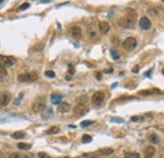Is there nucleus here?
<instances>
[{"mask_svg":"<svg viewBox=\"0 0 164 158\" xmlns=\"http://www.w3.org/2000/svg\"><path fill=\"white\" fill-rule=\"evenodd\" d=\"M73 113L76 117H81V115H85L86 113H89V106H87V99L85 96H82L80 99V103L75 106Z\"/></svg>","mask_w":164,"mask_h":158,"instance_id":"f257e3e1","label":"nucleus"},{"mask_svg":"<svg viewBox=\"0 0 164 158\" xmlns=\"http://www.w3.org/2000/svg\"><path fill=\"white\" fill-rule=\"evenodd\" d=\"M45 109V98L44 96H39L33 101L32 104V110L34 113H42Z\"/></svg>","mask_w":164,"mask_h":158,"instance_id":"f03ea898","label":"nucleus"},{"mask_svg":"<svg viewBox=\"0 0 164 158\" xmlns=\"http://www.w3.org/2000/svg\"><path fill=\"white\" fill-rule=\"evenodd\" d=\"M38 80V74L37 72H28V74H22L19 75L18 81L19 82H34Z\"/></svg>","mask_w":164,"mask_h":158,"instance_id":"7ed1b4c3","label":"nucleus"},{"mask_svg":"<svg viewBox=\"0 0 164 158\" xmlns=\"http://www.w3.org/2000/svg\"><path fill=\"white\" fill-rule=\"evenodd\" d=\"M136 44H138V42H136V39L134 37H129L123 42V47H124L125 51H128V52L134 51V49L136 48Z\"/></svg>","mask_w":164,"mask_h":158,"instance_id":"20e7f679","label":"nucleus"},{"mask_svg":"<svg viewBox=\"0 0 164 158\" xmlns=\"http://www.w3.org/2000/svg\"><path fill=\"white\" fill-rule=\"evenodd\" d=\"M0 65L1 66H14L15 65V58L10 56H0Z\"/></svg>","mask_w":164,"mask_h":158,"instance_id":"39448f33","label":"nucleus"},{"mask_svg":"<svg viewBox=\"0 0 164 158\" xmlns=\"http://www.w3.org/2000/svg\"><path fill=\"white\" fill-rule=\"evenodd\" d=\"M92 103L95 104V105H101L102 103H104V100H105V94L102 91H97V92H95L94 96H92Z\"/></svg>","mask_w":164,"mask_h":158,"instance_id":"423d86ee","label":"nucleus"},{"mask_svg":"<svg viewBox=\"0 0 164 158\" xmlns=\"http://www.w3.org/2000/svg\"><path fill=\"white\" fill-rule=\"evenodd\" d=\"M117 24H119L120 27H123V28H129V29L134 28V22L130 20V19H128L126 17L120 18L119 22H117Z\"/></svg>","mask_w":164,"mask_h":158,"instance_id":"0eeeda50","label":"nucleus"},{"mask_svg":"<svg viewBox=\"0 0 164 158\" xmlns=\"http://www.w3.org/2000/svg\"><path fill=\"white\" fill-rule=\"evenodd\" d=\"M139 25H140V28L142 29L148 30V29L151 28V22H150V19L148 17H142L140 18V20H139Z\"/></svg>","mask_w":164,"mask_h":158,"instance_id":"6e6552de","label":"nucleus"},{"mask_svg":"<svg viewBox=\"0 0 164 158\" xmlns=\"http://www.w3.org/2000/svg\"><path fill=\"white\" fill-rule=\"evenodd\" d=\"M70 33H71L72 37L76 38V39H80V38L82 37V30L78 25H72L70 28Z\"/></svg>","mask_w":164,"mask_h":158,"instance_id":"1a4fd4ad","label":"nucleus"},{"mask_svg":"<svg viewBox=\"0 0 164 158\" xmlns=\"http://www.w3.org/2000/svg\"><path fill=\"white\" fill-rule=\"evenodd\" d=\"M10 100H11V95L9 94V92H1L0 94V105L1 106H6L8 104L10 103Z\"/></svg>","mask_w":164,"mask_h":158,"instance_id":"9d476101","label":"nucleus"},{"mask_svg":"<svg viewBox=\"0 0 164 158\" xmlns=\"http://www.w3.org/2000/svg\"><path fill=\"white\" fill-rule=\"evenodd\" d=\"M71 109V105L68 103H61L58 106H57V110H58V113H67L68 110Z\"/></svg>","mask_w":164,"mask_h":158,"instance_id":"9b49d317","label":"nucleus"},{"mask_svg":"<svg viewBox=\"0 0 164 158\" xmlns=\"http://www.w3.org/2000/svg\"><path fill=\"white\" fill-rule=\"evenodd\" d=\"M51 103L52 104H54V105H57V104H59L62 103V95L61 94H52L51 95Z\"/></svg>","mask_w":164,"mask_h":158,"instance_id":"f8f14e48","label":"nucleus"},{"mask_svg":"<svg viewBox=\"0 0 164 158\" xmlns=\"http://www.w3.org/2000/svg\"><path fill=\"white\" fill-rule=\"evenodd\" d=\"M98 29H100L101 33H107L110 30V24L107 22H100V24H98Z\"/></svg>","mask_w":164,"mask_h":158,"instance_id":"ddd939ff","label":"nucleus"},{"mask_svg":"<svg viewBox=\"0 0 164 158\" xmlns=\"http://www.w3.org/2000/svg\"><path fill=\"white\" fill-rule=\"evenodd\" d=\"M154 154H155V148L154 147L150 145V147L145 148V152H144V157L145 158H153Z\"/></svg>","mask_w":164,"mask_h":158,"instance_id":"4468645a","label":"nucleus"},{"mask_svg":"<svg viewBox=\"0 0 164 158\" xmlns=\"http://www.w3.org/2000/svg\"><path fill=\"white\" fill-rule=\"evenodd\" d=\"M126 18L134 22L136 19V11L134 9H131V8H128V9H126Z\"/></svg>","mask_w":164,"mask_h":158,"instance_id":"2eb2a0df","label":"nucleus"},{"mask_svg":"<svg viewBox=\"0 0 164 158\" xmlns=\"http://www.w3.org/2000/svg\"><path fill=\"white\" fill-rule=\"evenodd\" d=\"M59 132V128L58 126H51L49 129L45 130V134H48V136H52V134H57Z\"/></svg>","mask_w":164,"mask_h":158,"instance_id":"dca6fc26","label":"nucleus"},{"mask_svg":"<svg viewBox=\"0 0 164 158\" xmlns=\"http://www.w3.org/2000/svg\"><path fill=\"white\" fill-rule=\"evenodd\" d=\"M112 152H114L112 148H102V149H100L98 153L102 156H110V154H112Z\"/></svg>","mask_w":164,"mask_h":158,"instance_id":"f3484780","label":"nucleus"},{"mask_svg":"<svg viewBox=\"0 0 164 158\" xmlns=\"http://www.w3.org/2000/svg\"><path fill=\"white\" fill-rule=\"evenodd\" d=\"M110 53H111V57H112L114 60H119V58H120V53H119V51H117V49L111 48V49H110Z\"/></svg>","mask_w":164,"mask_h":158,"instance_id":"a211bd4d","label":"nucleus"},{"mask_svg":"<svg viewBox=\"0 0 164 158\" xmlns=\"http://www.w3.org/2000/svg\"><path fill=\"white\" fill-rule=\"evenodd\" d=\"M11 137L15 138V139H22V138L25 137V133L24 132H15L14 134H11Z\"/></svg>","mask_w":164,"mask_h":158,"instance_id":"6ab92c4d","label":"nucleus"},{"mask_svg":"<svg viewBox=\"0 0 164 158\" xmlns=\"http://www.w3.org/2000/svg\"><path fill=\"white\" fill-rule=\"evenodd\" d=\"M124 158H140V154L136 152H128Z\"/></svg>","mask_w":164,"mask_h":158,"instance_id":"aec40b11","label":"nucleus"},{"mask_svg":"<svg viewBox=\"0 0 164 158\" xmlns=\"http://www.w3.org/2000/svg\"><path fill=\"white\" fill-rule=\"evenodd\" d=\"M44 111V114H43V119H48V118H51V115H52V113H53V111H52V109H51V107H48V109L47 110H43Z\"/></svg>","mask_w":164,"mask_h":158,"instance_id":"412c9836","label":"nucleus"},{"mask_svg":"<svg viewBox=\"0 0 164 158\" xmlns=\"http://www.w3.org/2000/svg\"><path fill=\"white\" fill-rule=\"evenodd\" d=\"M18 148H19V149H25V151H27V149H30V148H32V144H28V143H19V144H18Z\"/></svg>","mask_w":164,"mask_h":158,"instance_id":"4be33fe9","label":"nucleus"},{"mask_svg":"<svg viewBox=\"0 0 164 158\" xmlns=\"http://www.w3.org/2000/svg\"><path fill=\"white\" fill-rule=\"evenodd\" d=\"M91 140H92V138L90 136H87V134H85V136L82 137V143H90Z\"/></svg>","mask_w":164,"mask_h":158,"instance_id":"5701e85b","label":"nucleus"},{"mask_svg":"<svg viewBox=\"0 0 164 158\" xmlns=\"http://www.w3.org/2000/svg\"><path fill=\"white\" fill-rule=\"evenodd\" d=\"M149 139H150L151 143H158L159 142V138H158V136H155V134H151V136L149 137Z\"/></svg>","mask_w":164,"mask_h":158,"instance_id":"b1692460","label":"nucleus"},{"mask_svg":"<svg viewBox=\"0 0 164 158\" xmlns=\"http://www.w3.org/2000/svg\"><path fill=\"white\" fill-rule=\"evenodd\" d=\"M91 124H94V121H92V120H83V121L81 123V126L86 128V126H90Z\"/></svg>","mask_w":164,"mask_h":158,"instance_id":"393cba45","label":"nucleus"},{"mask_svg":"<svg viewBox=\"0 0 164 158\" xmlns=\"http://www.w3.org/2000/svg\"><path fill=\"white\" fill-rule=\"evenodd\" d=\"M9 158H27V157H24L23 154H19V153H11Z\"/></svg>","mask_w":164,"mask_h":158,"instance_id":"a878e982","label":"nucleus"},{"mask_svg":"<svg viewBox=\"0 0 164 158\" xmlns=\"http://www.w3.org/2000/svg\"><path fill=\"white\" fill-rule=\"evenodd\" d=\"M6 74H8V72H6V68L0 65V76H5Z\"/></svg>","mask_w":164,"mask_h":158,"instance_id":"bb28decb","label":"nucleus"},{"mask_svg":"<svg viewBox=\"0 0 164 158\" xmlns=\"http://www.w3.org/2000/svg\"><path fill=\"white\" fill-rule=\"evenodd\" d=\"M38 158H51V157H49L47 153H44V152H39L38 153Z\"/></svg>","mask_w":164,"mask_h":158,"instance_id":"cd10ccee","label":"nucleus"},{"mask_svg":"<svg viewBox=\"0 0 164 158\" xmlns=\"http://www.w3.org/2000/svg\"><path fill=\"white\" fill-rule=\"evenodd\" d=\"M45 76H47V77L53 79L56 75H54V72H53V71H45Z\"/></svg>","mask_w":164,"mask_h":158,"instance_id":"c85d7f7f","label":"nucleus"},{"mask_svg":"<svg viewBox=\"0 0 164 158\" xmlns=\"http://www.w3.org/2000/svg\"><path fill=\"white\" fill-rule=\"evenodd\" d=\"M28 8H29V4L25 3V4H23V5L19 8V10H25V9H28Z\"/></svg>","mask_w":164,"mask_h":158,"instance_id":"c756f323","label":"nucleus"},{"mask_svg":"<svg viewBox=\"0 0 164 158\" xmlns=\"http://www.w3.org/2000/svg\"><path fill=\"white\" fill-rule=\"evenodd\" d=\"M131 120H133V121H140V120H143V118H142V117H133Z\"/></svg>","mask_w":164,"mask_h":158,"instance_id":"7c9ffc66","label":"nucleus"},{"mask_svg":"<svg viewBox=\"0 0 164 158\" xmlns=\"http://www.w3.org/2000/svg\"><path fill=\"white\" fill-rule=\"evenodd\" d=\"M111 121H117V123H123L124 120H123V119H121V118H112V119H111Z\"/></svg>","mask_w":164,"mask_h":158,"instance_id":"2f4dec72","label":"nucleus"},{"mask_svg":"<svg viewBox=\"0 0 164 158\" xmlns=\"http://www.w3.org/2000/svg\"><path fill=\"white\" fill-rule=\"evenodd\" d=\"M133 72H139V66H135L133 68Z\"/></svg>","mask_w":164,"mask_h":158,"instance_id":"473e14b6","label":"nucleus"},{"mask_svg":"<svg viewBox=\"0 0 164 158\" xmlns=\"http://www.w3.org/2000/svg\"><path fill=\"white\" fill-rule=\"evenodd\" d=\"M73 72H75L73 66H71V65H70V74H73Z\"/></svg>","mask_w":164,"mask_h":158,"instance_id":"72a5a7b5","label":"nucleus"},{"mask_svg":"<svg viewBox=\"0 0 164 158\" xmlns=\"http://www.w3.org/2000/svg\"><path fill=\"white\" fill-rule=\"evenodd\" d=\"M96 79H98V80H100V79H101V75H100V74H98V72H97V74H96Z\"/></svg>","mask_w":164,"mask_h":158,"instance_id":"f704fd0d","label":"nucleus"},{"mask_svg":"<svg viewBox=\"0 0 164 158\" xmlns=\"http://www.w3.org/2000/svg\"><path fill=\"white\" fill-rule=\"evenodd\" d=\"M66 158H70V157H66Z\"/></svg>","mask_w":164,"mask_h":158,"instance_id":"c9c22d12","label":"nucleus"}]
</instances>
